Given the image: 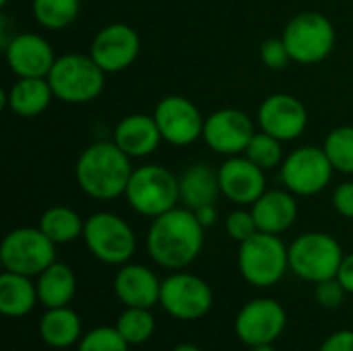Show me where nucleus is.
Listing matches in <instances>:
<instances>
[{
	"label": "nucleus",
	"instance_id": "72a5a7b5",
	"mask_svg": "<svg viewBox=\"0 0 353 351\" xmlns=\"http://www.w3.org/2000/svg\"><path fill=\"white\" fill-rule=\"evenodd\" d=\"M261 60L271 70H283L292 62L290 52L281 37H269L261 43Z\"/></svg>",
	"mask_w": 353,
	"mask_h": 351
},
{
	"label": "nucleus",
	"instance_id": "4468645a",
	"mask_svg": "<svg viewBox=\"0 0 353 351\" xmlns=\"http://www.w3.org/2000/svg\"><path fill=\"white\" fill-rule=\"evenodd\" d=\"M288 325V314L283 306L273 298H256L244 304L236 317V335L248 345L273 343L281 337Z\"/></svg>",
	"mask_w": 353,
	"mask_h": 351
},
{
	"label": "nucleus",
	"instance_id": "6ab92c4d",
	"mask_svg": "<svg viewBox=\"0 0 353 351\" xmlns=\"http://www.w3.org/2000/svg\"><path fill=\"white\" fill-rule=\"evenodd\" d=\"M114 292L126 308H153L161 298V281L149 267L126 263L114 277Z\"/></svg>",
	"mask_w": 353,
	"mask_h": 351
},
{
	"label": "nucleus",
	"instance_id": "0eeeda50",
	"mask_svg": "<svg viewBox=\"0 0 353 351\" xmlns=\"http://www.w3.org/2000/svg\"><path fill=\"white\" fill-rule=\"evenodd\" d=\"M83 240L99 263L116 267L126 265L137 250V236L128 221L110 211H99L85 219Z\"/></svg>",
	"mask_w": 353,
	"mask_h": 351
},
{
	"label": "nucleus",
	"instance_id": "dca6fc26",
	"mask_svg": "<svg viewBox=\"0 0 353 351\" xmlns=\"http://www.w3.org/2000/svg\"><path fill=\"white\" fill-rule=\"evenodd\" d=\"M256 124L263 132L290 143L304 134L308 126V110L296 95L273 93L261 101L256 110Z\"/></svg>",
	"mask_w": 353,
	"mask_h": 351
},
{
	"label": "nucleus",
	"instance_id": "20e7f679",
	"mask_svg": "<svg viewBox=\"0 0 353 351\" xmlns=\"http://www.w3.org/2000/svg\"><path fill=\"white\" fill-rule=\"evenodd\" d=\"M124 199L132 211L143 217H159L180 203V178L168 168L149 163L132 172Z\"/></svg>",
	"mask_w": 353,
	"mask_h": 351
},
{
	"label": "nucleus",
	"instance_id": "6e6552de",
	"mask_svg": "<svg viewBox=\"0 0 353 351\" xmlns=\"http://www.w3.org/2000/svg\"><path fill=\"white\" fill-rule=\"evenodd\" d=\"M343 257L341 244L325 232H306L290 244V269L310 283L337 277Z\"/></svg>",
	"mask_w": 353,
	"mask_h": 351
},
{
	"label": "nucleus",
	"instance_id": "a878e982",
	"mask_svg": "<svg viewBox=\"0 0 353 351\" xmlns=\"http://www.w3.org/2000/svg\"><path fill=\"white\" fill-rule=\"evenodd\" d=\"M37 302V285L31 281V277L10 271H4L0 275V312L4 317H27Z\"/></svg>",
	"mask_w": 353,
	"mask_h": 351
},
{
	"label": "nucleus",
	"instance_id": "f03ea898",
	"mask_svg": "<svg viewBox=\"0 0 353 351\" xmlns=\"http://www.w3.org/2000/svg\"><path fill=\"white\" fill-rule=\"evenodd\" d=\"M132 172L130 157L114 141H97L85 147L74 163L79 188L95 201L124 197Z\"/></svg>",
	"mask_w": 353,
	"mask_h": 351
},
{
	"label": "nucleus",
	"instance_id": "e433bc0d",
	"mask_svg": "<svg viewBox=\"0 0 353 351\" xmlns=\"http://www.w3.org/2000/svg\"><path fill=\"white\" fill-rule=\"evenodd\" d=\"M319 351H353V331H337L329 335Z\"/></svg>",
	"mask_w": 353,
	"mask_h": 351
},
{
	"label": "nucleus",
	"instance_id": "bb28decb",
	"mask_svg": "<svg viewBox=\"0 0 353 351\" xmlns=\"http://www.w3.org/2000/svg\"><path fill=\"white\" fill-rule=\"evenodd\" d=\"M37 228L58 246V244H70L77 238H81L85 230V221L74 209L66 205H56L41 213Z\"/></svg>",
	"mask_w": 353,
	"mask_h": 351
},
{
	"label": "nucleus",
	"instance_id": "5701e85b",
	"mask_svg": "<svg viewBox=\"0 0 353 351\" xmlns=\"http://www.w3.org/2000/svg\"><path fill=\"white\" fill-rule=\"evenodd\" d=\"M221 194L217 170L209 163H192L180 176V201L188 209H199L203 205H215Z\"/></svg>",
	"mask_w": 353,
	"mask_h": 351
},
{
	"label": "nucleus",
	"instance_id": "c756f323",
	"mask_svg": "<svg viewBox=\"0 0 353 351\" xmlns=\"http://www.w3.org/2000/svg\"><path fill=\"white\" fill-rule=\"evenodd\" d=\"M323 149L333 163L335 172L353 176V126H337L333 128L325 143Z\"/></svg>",
	"mask_w": 353,
	"mask_h": 351
},
{
	"label": "nucleus",
	"instance_id": "7c9ffc66",
	"mask_svg": "<svg viewBox=\"0 0 353 351\" xmlns=\"http://www.w3.org/2000/svg\"><path fill=\"white\" fill-rule=\"evenodd\" d=\"M244 155H246L250 161H254L259 168H263L265 172L275 170V168H279V166L283 163V159H285V155H283V141L275 139V137L269 134V132L259 130V132L252 137V141L248 143Z\"/></svg>",
	"mask_w": 353,
	"mask_h": 351
},
{
	"label": "nucleus",
	"instance_id": "393cba45",
	"mask_svg": "<svg viewBox=\"0 0 353 351\" xmlns=\"http://www.w3.org/2000/svg\"><path fill=\"white\" fill-rule=\"evenodd\" d=\"M37 298L46 308H62L68 306L77 294V277L74 271L64 263H52L46 271L37 275Z\"/></svg>",
	"mask_w": 353,
	"mask_h": 351
},
{
	"label": "nucleus",
	"instance_id": "79ce46f5",
	"mask_svg": "<svg viewBox=\"0 0 353 351\" xmlns=\"http://www.w3.org/2000/svg\"><path fill=\"white\" fill-rule=\"evenodd\" d=\"M58 351H72V350H70V348H68V350H58Z\"/></svg>",
	"mask_w": 353,
	"mask_h": 351
},
{
	"label": "nucleus",
	"instance_id": "473e14b6",
	"mask_svg": "<svg viewBox=\"0 0 353 351\" xmlns=\"http://www.w3.org/2000/svg\"><path fill=\"white\" fill-rule=\"evenodd\" d=\"M225 232L232 240L244 242L259 232L254 215L250 209H236L225 217Z\"/></svg>",
	"mask_w": 353,
	"mask_h": 351
},
{
	"label": "nucleus",
	"instance_id": "f8f14e48",
	"mask_svg": "<svg viewBox=\"0 0 353 351\" xmlns=\"http://www.w3.org/2000/svg\"><path fill=\"white\" fill-rule=\"evenodd\" d=\"M153 118L165 143L174 147H188L203 139L205 116L199 106L182 95H165L157 101Z\"/></svg>",
	"mask_w": 353,
	"mask_h": 351
},
{
	"label": "nucleus",
	"instance_id": "c85d7f7f",
	"mask_svg": "<svg viewBox=\"0 0 353 351\" xmlns=\"http://www.w3.org/2000/svg\"><path fill=\"white\" fill-rule=\"evenodd\" d=\"M120 335L128 341V345H143L151 339L155 331V317L149 308H126L116 323Z\"/></svg>",
	"mask_w": 353,
	"mask_h": 351
},
{
	"label": "nucleus",
	"instance_id": "423d86ee",
	"mask_svg": "<svg viewBox=\"0 0 353 351\" xmlns=\"http://www.w3.org/2000/svg\"><path fill=\"white\" fill-rule=\"evenodd\" d=\"M292 62L310 66L327 60L335 48V27L331 19L316 10H304L292 17L281 35Z\"/></svg>",
	"mask_w": 353,
	"mask_h": 351
},
{
	"label": "nucleus",
	"instance_id": "ea45409f",
	"mask_svg": "<svg viewBox=\"0 0 353 351\" xmlns=\"http://www.w3.org/2000/svg\"><path fill=\"white\" fill-rule=\"evenodd\" d=\"M172 351H201L196 345H192V343H180V345H176Z\"/></svg>",
	"mask_w": 353,
	"mask_h": 351
},
{
	"label": "nucleus",
	"instance_id": "9d476101",
	"mask_svg": "<svg viewBox=\"0 0 353 351\" xmlns=\"http://www.w3.org/2000/svg\"><path fill=\"white\" fill-rule=\"evenodd\" d=\"M333 163L323 147L304 145L285 155L281 163V182L296 197L321 194L333 178Z\"/></svg>",
	"mask_w": 353,
	"mask_h": 351
},
{
	"label": "nucleus",
	"instance_id": "7ed1b4c3",
	"mask_svg": "<svg viewBox=\"0 0 353 351\" xmlns=\"http://www.w3.org/2000/svg\"><path fill=\"white\" fill-rule=\"evenodd\" d=\"M48 83L56 99L70 106H81L101 95L105 87V72L91 58V54L85 56L72 52L56 58L48 74Z\"/></svg>",
	"mask_w": 353,
	"mask_h": 351
},
{
	"label": "nucleus",
	"instance_id": "c9c22d12",
	"mask_svg": "<svg viewBox=\"0 0 353 351\" xmlns=\"http://www.w3.org/2000/svg\"><path fill=\"white\" fill-rule=\"evenodd\" d=\"M333 207L341 217L353 219V182H343L335 188Z\"/></svg>",
	"mask_w": 353,
	"mask_h": 351
},
{
	"label": "nucleus",
	"instance_id": "2f4dec72",
	"mask_svg": "<svg viewBox=\"0 0 353 351\" xmlns=\"http://www.w3.org/2000/svg\"><path fill=\"white\" fill-rule=\"evenodd\" d=\"M77 351H130V345L116 327H97L81 337Z\"/></svg>",
	"mask_w": 353,
	"mask_h": 351
},
{
	"label": "nucleus",
	"instance_id": "1a4fd4ad",
	"mask_svg": "<svg viewBox=\"0 0 353 351\" xmlns=\"http://www.w3.org/2000/svg\"><path fill=\"white\" fill-rule=\"evenodd\" d=\"M0 263L4 271L37 277L56 263V244L39 228H17L2 240Z\"/></svg>",
	"mask_w": 353,
	"mask_h": 351
},
{
	"label": "nucleus",
	"instance_id": "f704fd0d",
	"mask_svg": "<svg viewBox=\"0 0 353 351\" xmlns=\"http://www.w3.org/2000/svg\"><path fill=\"white\" fill-rule=\"evenodd\" d=\"M314 285H316V290H314L316 302H319L323 308H327V310H337V308L343 304L345 296H347L345 288L341 285V281H339L337 277L325 279V281L314 283Z\"/></svg>",
	"mask_w": 353,
	"mask_h": 351
},
{
	"label": "nucleus",
	"instance_id": "4c0bfd02",
	"mask_svg": "<svg viewBox=\"0 0 353 351\" xmlns=\"http://www.w3.org/2000/svg\"><path fill=\"white\" fill-rule=\"evenodd\" d=\"M337 279L341 281V285L345 288V292L353 296V252L347 254V257H343V263L339 267Z\"/></svg>",
	"mask_w": 353,
	"mask_h": 351
},
{
	"label": "nucleus",
	"instance_id": "4be33fe9",
	"mask_svg": "<svg viewBox=\"0 0 353 351\" xmlns=\"http://www.w3.org/2000/svg\"><path fill=\"white\" fill-rule=\"evenodd\" d=\"M54 99L48 79H19L4 93V106L19 118H35L43 114Z\"/></svg>",
	"mask_w": 353,
	"mask_h": 351
},
{
	"label": "nucleus",
	"instance_id": "b1692460",
	"mask_svg": "<svg viewBox=\"0 0 353 351\" xmlns=\"http://www.w3.org/2000/svg\"><path fill=\"white\" fill-rule=\"evenodd\" d=\"M39 337L48 348L68 350L77 345L83 337L81 317L68 306L48 308L39 321Z\"/></svg>",
	"mask_w": 353,
	"mask_h": 351
},
{
	"label": "nucleus",
	"instance_id": "9b49d317",
	"mask_svg": "<svg viewBox=\"0 0 353 351\" xmlns=\"http://www.w3.org/2000/svg\"><path fill=\"white\" fill-rule=\"evenodd\" d=\"M159 304L178 321H196L213 308V290L199 275L176 271L161 281Z\"/></svg>",
	"mask_w": 353,
	"mask_h": 351
},
{
	"label": "nucleus",
	"instance_id": "a211bd4d",
	"mask_svg": "<svg viewBox=\"0 0 353 351\" xmlns=\"http://www.w3.org/2000/svg\"><path fill=\"white\" fill-rule=\"evenodd\" d=\"M217 176L221 194L238 207H250L267 190L265 170L246 155L228 157L217 168Z\"/></svg>",
	"mask_w": 353,
	"mask_h": 351
},
{
	"label": "nucleus",
	"instance_id": "2eb2a0df",
	"mask_svg": "<svg viewBox=\"0 0 353 351\" xmlns=\"http://www.w3.org/2000/svg\"><path fill=\"white\" fill-rule=\"evenodd\" d=\"M91 58L105 74L122 72L134 64L141 54V37L126 23H110L95 33L89 46Z\"/></svg>",
	"mask_w": 353,
	"mask_h": 351
},
{
	"label": "nucleus",
	"instance_id": "cd10ccee",
	"mask_svg": "<svg viewBox=\"0 0 353 351\" xmlns=\"http://www.w3.org/2000/svg\"><path fill=\"white\" fill-rule=\"evenodd\" d=\"M31 12L43 29L60 31L77 21L81 0H33Z\"/></svg>",
	"mask_w": 353,
	"mask_h": 351
},
{
	"label": "nucleus",
	"instance_id": "412c9836",
	"mask_svg": "<svg viewBox=\"0 0 353 351\" xmlns=\"http://www.w3.org/2000/svg\"><path fill=\"white\" fill-rule=\"evenodd\" d=\"M130 159L149 157L157 151L163 137L153 116L149 114H128L124 116L116 128L112 139Z\"/></svg>",
	"mask_w": 353,
	"mask_h": 351
},
{
	"label": "nucleus",
	"instance_id": "39448f33",
	"mask_svg": "<svg viewBox=\"0 0 353 351\" xmlns=\"http://www.w3.org/2000/svg\"><path fill=\"white\" fill-rule=\"evenodd\" d=\"M238 269L244 281L254 288H273L290 269V246L275 234L256 232L240 242Z\"/></svg>",
	"mask_w": 353,
	"mask_h": 351
},
{
	"label": "nucleus",
	"instance_id": "f257e3e1",
	"mask_svg": "<svg viewBox=\"0 0 353 351\" xmlns=\"http://www.w3.org/2000/svg\"><path fill=\"white\" fill-rule=\"evenodd\" d=\"M205 228L188 207H174L155 217L147 232V250L153 263L170 271H182L201 254Z\"/></svg>",
	"mask_w": 353,
	"mask_h": 351
},
{
	"label": "nucleus",
	"instance_id": "aec40b11",
	"mask_svg": "<svg viewBox=\"0 0 353 351\" xmlns=\"http://www.w3.org/2000/svg\"><path fill=\"white\" fill-rule=\"evenodd\" d=\"M250 211L254 215L259 232L265 234H283L288 232L296 219H298V201L296 194L290 192L288 188H275V190H265L252 205Z\"/></svg>",
	"mask_w": 353,
	"mask_h": 351
},
{
	"label": "nucleus",
	"instance_id": "58836bf2",
	"mask_svg": "<svg viewBox=\"0 0 353 351\" xmlns=\"http://www.w3.org/2000/svg\"><path fill=\"white\" fill-rule=\"evenodd\" d=\"M194 215L201 221V225L207 230V228L215 225V221H217V207L215 205H203V207L194 209Z\"/></svg>",
	"mask_w": 353,
	"mask_h": 351
},
{
	"label": "nucleus",
	"instance_id": "f3484780",
	"mask_svg": "<svg viewBox=\"0 0 353 351\" xmlns=\"http://www.w3.org/2000/svg\"><path fill=\"white\" fill-rule=\"evenodd\" d=\"M4 58L12 74L19 79H48L56 54L52 43L37 33L23 31L12 35L4 46Z\"/></svg>",
	"mask_w": 353,
	"mask_h": 351
},
{
	"label": "nucleus",
	"instance_id": "ddd939ff",
	"mask_svg": "<svg viewBox=\"0 0 353 351\" xmlns=\"http://www.w3.org/2000/svg\"><path fill=\"white\" fill-rule=\"evenodd\" d=\"M254 134V122L238 108H221L209 114L203 126V141L207 147L225 157L244 155Z\"/></svg>",
	"mask_w": 353,
	"mask_h": 351
},
{
	"label": "nucleus",
	"instance_id": "a19ab883",
	"mask_svg": "<svg viewBox=\"0 0 353 351\" xmlns=\"http://www.w3.org/2000/svg\"><path fill=\"white\" fill-rule=\"evenodd\" d=\"M252 351H277L273 348V343H265V345H254V348H250Z\"/></svg>",
	"mask_w": 353,
	"mask_h": 351
}]
</instances>
